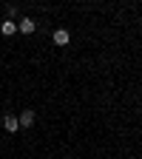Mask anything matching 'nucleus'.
Wrapping results in <instances>:
<instances>
[{
    "instance_id": "2",
    "label": "nucleus",
    "mask_w": 142,
    "mask_h": 159,
    "mask_svg": "<svg viewBox=\"0 0 142 159\" xmlns=\"http://www.w3.org/2000/svg\"><path fill=\"white\" fill-rule=\"evenodd\" d=\"M34 119H37L34 111H23V114L17 116V122H20V128H31V125H34Z\"/></svg>"
},
{
    "instance_id": "1",
    "label": "nucleus",
    "mask_w": 142,
    "mask_h": 159,
    "mask_svg": "<svg viewBox=\"0 0 142 159\" xmlns=\"http://www.w3.org/2000/svg\"><path fill=\"white\" fill-rule=\"evenodd\" d=\"M17 29L23 31V34H34V29H37V23L31 17H20V23H17Z\"/></svg>"
},
{
    "instance_id": "4",
    "label": "nucleus",
    "mask_w": 142,
    "mask_h": 159,
    "mask_svg": "<svg viewBox=\"0 0 142 159\" xmlns=\"http://www.w3.org/2000/svg\"><path fill=\"white\" fill-rule=\"evenodd\" d=\"M68 40H71V34H68L66 29H57V31H54V43H57V46H68Z\"/></svg>"
},
{
    "instance_id": "5",
    "label": "nucleus",
    "mask_w": 142,
    "mask_h": 159,
    "mask_svg": "<svg viewBox=\"0 0 142 159\" xmlns=\"http://www.w3.org/2000/svg\"><path fill=\"white\" fill-rule=\"evenodd\" d=\"M0 31H3L6 37H11V34L17 31V23H14V20H3V26H0Z\"/></svg>"
},
{
    "instance_id": "3",
    "label": "nucleus",
    "mask_w": 142,
    "mask_h": 159,
    "mask_svg": "<svg viewBox=\"0 0 142 159\" xmlns=\"http://www.w3.org/2000/svg\"><path fill=\"white\" fill-rule=\"evenodd\" d=\"M3 128H6L9 134H14V131L20 128V122H17V116H14V114H6V116H3Z\"/></svg>"
}]
</instances>
